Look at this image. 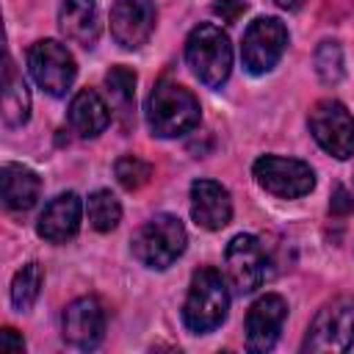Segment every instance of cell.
<instances>
[{"instance_id": "cell-18", "label": "cell", "mask_w": 354, "mask_h": 354, "mask_svg": "<svg viewBox=\"0 0 354 354\" xmlns=\"http://www.w3.org/2000/svg\"><path fill=\"white\" fill-rule=\"evenodd\" d=\"M0 183H3V205L8 210H28L36 205L39 199V177L36 171H30L22 163H6L0 171Z\"/></svg>"}, {"instance_id": "cell-2", "label": "cell", "mask_w": 354, "mask_h": 354, "mask_svg": "<svg viewBox=\"0 0 354 354\" xmlns=\"http://www.w3.org/2000/svg\"><path fill=\"white\" fill-rule=\"evenodd\" d=\"M230 310V290L216 268H199L191 277L188 296L183 304V321L194 335L213 332L221 326Z\"/></svg>"}, {"instance_id": "cell-28", "label": "cell", "mask_w": 354, "mask_h": 354, "mask_svg": "<svg viewBox=\"0 0 354 354\" xmlns=\"http://www.w3.org/2000/svg\"><path fill=\"white\" fill-rule=\"evenodd\" d=\"M274 3H277L279 8H285V11H299L307 0H274Z\"/></svg>"}, {"instance_id": "cell-8", "label": "cell", "mask_w": 354, "mask_h": 354, "mask_svg": "<svg viewBox=\"0 0 354 354\" xmlns=\"http://www.w3.org/2000/svg\"><path fill=\"white\" fill-rule=\"evenodd\" d=\"M254 177L257 183L282 199H299L313 191L315 171L296 158H279V155H263L254 160Z\"/></svg>"}, {"instance_id": "cell-12", "label": "cell", "mask_w": 354, "mask_h": 354, "mask_svg": "<svg viewBox=\"0 0 354 354\" xmlns=\"http://www.w3.org/2000/svg\"><path fill=\"white\" fill-rule=\"evenodd\" d=\"M285 315H288V304L282 296L277 293L260 296L246 313V348L254 354L274 348V343L279 340Z\"/></svg>"}, {"instance_id": "cell-11", "label": "cell", "mask_w": 354, "mask_h": 354, "mask_svg": "<svg viewBox=\"0 0 354 354\" xmlns=\"http://www.w3.org/2000/svg\"><path fill=\"white\" fill-rule=\"evenodd\" d=\"M155 30V3L152 0H113L111 6V33L124 50H138Z\"/></svg>"}, {"instance_id": "cell-19", "label": "cell", "mask_w": 354, "mask_h": 354, "mask_svg": "<svg viewBox=\"0 0 354 354\" xmlns=\"http://www.w3.org/2000/svg\"><path fill=\"white\" fill-rule=\"evenodd\" d=\"M28 116H30L28 86H25L22 75L17 72L14 61L6 58V66H3V122L8 127H19L28 122Z\"/></svg>"}, {"instance_id": "cell-23", "label": "cell", "mask_w": 354, "mask_h": 354, "mask_svg": "<svg viewBox=\"0 0 354 354\" xmlns=\"http://www.w3.org/2000/svg\"><path fill=\"white\" fill-rule=\"evenodd\" d=\"M113 174H116V180H119L122 188L136 191V188H141V185L149 183L152 166H149L147 160L136 158V155H122V158L113 163Z\"/></svg>"}, {"instance_id": "cell-20", "label": "cell", "mask_w": 354, "mask_h": 354, "mask_svg": "<svg viewBox=\"0 0 354 354\" xmlns=\"http://www.w3.org/2000/svg\"><path fill=\"white\" fill-rule=\"evenodd\" d=\"M105 86L111 94V105L122 124L127 127L133 122V102H136V72L127 66H113L105 75Z\"/></svg>"}, {"instance_id": "cell-4", "label": "cell", "mask_w": 354, "mask_h": 354, "mask_svg": "<svg viewBox=\"0 0 354 354\" xmlns=\"http://www.w3.org/2000/svg\"><path fill=\"white\" fill-rule=\"evenodd\" d=\"M188 235L177 216L160 213L133 235V254L149 268H169L185 252Z\"/></svg>"}, {"instance_id": "cell-26", "label": "cell", "mask_w": 354, "mask_h": 354, "mask_svg": "<svg viewBox=\"0 0 354 354\" xmlns=\"http://www.w3.org/2000/svg\"><path fill=\"white\" fill-rule=\"evenodd\" d=\"M332 213H337V216H343V213H351L354 210V199H351V194L343 188V185H337L335 188V196H332Z\"/></svg>"}, {"instance_id": "cell-15", "label": "cell", "mask_w": 354, "mask_h": 354, "mask_svg": "<svg viewBox=\"0 0 354 354\" xmlns=\"http://www.w3.org/2000/svg\"><path fill=\"white\" fill-rule=\"evenodd\" d=\"M77 230H80V199L72 191L50 199L36 224V232L50 243H64L75 238Z\"/></svg>"}, {"instance_id": "cell-24", "label": "cell", "mask_w": 354, "mask_h": 354, "mask_svg": "<svg viewBox=\"0 0 354 354\" xmlns=\"http://www.w3.org/2000/svg\"><path fill=\"white\" fill-rule=\"evenodd\" d=\"M315 72L324 83H337L343 77V50L337 41H321L315 50Z\"/></svg>"}, {"instance_id": "cell-22", "label": "cell", "mask_w": 354, "mask_h": 354, "mask_svg": "<svg viewBox=\"0 0 354 354\" xmlns=\"http://www.w3.org/2000/svg\"><path fill=\"white\" fill-rule=\"evenodd\" d=\"M39 290H41V268L39 263H28L17 271L14 282H11V301L19 313L30 310L33 301L39 299Z\"/></svg>"}, {"instance_id": "cell-6", "label": "cell", "mask_w": 354, "mask_h": 354, "mask_svg": "<svg viewBox=\"0 0 354 354\" xmlns=\"http://www.w3.org/2000/svg\"><path fill=\"white\" fill-rule=\"evenodd\" d=\"M310 133L337 160L354 155V116L346 111L343 102L337 100L315 102L310 111Z\"/></svg>"}, {"instance_id": "cell-17", "label": "cell", "mask_w": 354, "mask_h": 354, "mask_svg": "<svg viewBox=\"0 0 354 354\" xmlns=\"http://www.w3.org/2000/svg\"><path fill=\"white\" fill-rule=\"evenodd\" d=\"M111 122V111L94 88H80L69 102V124L80 138L100 136Z\"/></svg>"}, {"instance_id": "cell-10", "label": "cell", "mask_w": 354, "mask_h": 354, "mask_svg": "<svg viewBox=\"0 0 354 354\" xmlns=\"http://www.w3.org/2000/svg\"><path fill=\"white\" fill-rule=\"evenodd\" d=\"M227 279L238 293H252L263 285L268 274V254L266 246L254 235H235L224 252Z\"/></svg>"}, {"instance_id": "cell-9", "label": "cell", "mask_w": 354, "mask_h": 354, "mask_svg": "<svg viewBox=\"0 0 354 354\" xmlns=\"http://www.w3.org/2000/svg\"><path fill=\"white\" fill-rule=\"evenodd\" d=\"M28 69L33 80L53 97L66 94L77 72L72 53L55 39H41L28 50Z\"/></svg>"}, {"instance_id": "cell-1", "label": "cell", "mask_w": 354, "mask_h": 354, "mask_svg": "<svg viewBox=\"0 0 354 354\" xmlns=\"http://www.w3.org/2000/svg\"><path fill=\"white\" fill-rule=\"evenodd\" d=\"M147 122L158 138L183 136L199 124V102L180 83L160 80L147 100Z\"/></svg>"}, {"instance_id": "cell-5", "label": "cell", "mask_w": 354, "mask_h": 354, "mask_svg": "<svg viewBox=\"0 0 354 354\" xmlns=\"http://www.w3.org/2000/svg\"><path fill=\"white\" fill-rule=\"evenodd\" d=\"M354 343V299L340 296L318 310L313 318L301 351H348Z\"/></svg>"}, {"instance_id": "cell-14", "label": "cell", "mask_w": 354, "mask_h": 354, "mask_svg": "<svg viewBox=\"0 0 354 354\" xmlns=\"http://www.w3.org/2000/svg\"><path fill=\"white\" fill-rule=\"evenodd\" d=\"M191 216L205 230H221L232 218L230 191L216 180H194L191 183Z\"/></svg>"}, {"instance_id": "cell-7", "label": "cell", "mask_w": 354, "mask_h": 354, "mask_svg": "<svg viewBox=\"0 0 354 354\" xmlns=\"http://www.w3.org/2000/svg\"><path fill=\"white\" fill-rule=\"evenodd\" d=\"M288 47V28L277 17H257L243 33V66L252 75H266L277 66Z\"/></svg>"}, {"instance_id": "cell-3", "label": "cell", "mask_w": 354, "mask_h": 354, "mask_svg": "<svg viewBox=\"0 0 354 354\" xmlns=\"http://www.w3.org/2000/svg\"><path fill=\"white\" fill-rule=\"evenodd\" d=\"M185 61L205 86L221 88L232 69V47L227 33L210 22L196 25L185 41Z\"/></svg>"}, {"instance_id": "cell-27", "label": "cell", "mask_w": 354, "mask_h": 354, "mask_svg": "<svg viewBox=\"0 0 354 354\" xmlns=\"http://www.w3.org/2000/svg\"><path fill=\"white\" fill-rule=\"evenodd\" d=\"M0 348H3L6 354H22L25 343H22V337H19L11 326H6V329L0 332Z\"/></svg>"}, {"instance_id": "cell-16", "label": "cell", "mask_w": 354, "mask_h": 354, "mask_svg": "<svg viewBox=\"0 0 354 354\" xmlns=\"http://www.w3.org/2000/svg\"><path fill=\"white\" fill-rule=\"evenodd\" d=\"M58 25L66 39L91 47L100 36V17L94 0H61L58 6Z\"/></svg>"}, {"instance_id": "cell-13", "label": "cell", "mask_w": 354, "mask_h": 354, "mask_svg": "<svg viewBox=\"0 0 354 354\" xmlns=\"http://www.w3.org/2000/svg\"><path fill=\"white\" fill-rule=\"evenodd\" d=\"M105 335V310L94 296H80L64 310V340L75 348H94Z\"/></svg>"}, {"instance_id": "cell-25", "label": "cell", "mask_w": 354, "mask_h": 354, "mask_svg": "<svg viewBox=\"0 0 354 354\" xmlns=\"http://www.w3.org/2000/svg\"><path fill=\"white\" fill-rule=\"evenodd\" d=\"M213 11H216L224 22H235V19L246 11V3H243V0H216Z\"/></svg>"}, {"instance_id": "cell-21", "label": "cell", "mask_w": 354, "mask_h": 354, "mask_svg": "<svg viewBox=\"0 0 354 354\" xmlns=\"http://www.w3.org/2000/svg\"><path fill=\"white\" fill-rule=\"evenodd\" d=\"M86 210H88V221H91V227H94L97 232H111V230L119 224V218H122L119 199H116L111 191H102V188L88 196Z\"/></svg>"}]
</instances>
